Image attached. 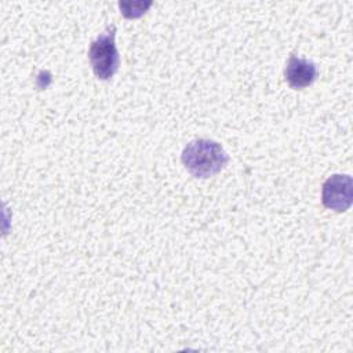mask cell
I'll return each mask as SVG.
<instances>
[{
	"instance_id": "6da1fadb",
	"label": "cell",
	"mask_w": 353,
	"mask_h": 353,
	"mask_svg": "<svg viewBox=\"0 0 353 353\" xmlns=\"http://www.w3.org/2000/svg\"><path fill=\"white\" fill-rule=\"evenodd\" d=\"M185 168L196 178H210L218 174L229 161L225 149L212 139H194L182 152Z\"/></svg>"
},
{
	"instance_id": "7a4b0ae2",
	"label": "cell",
	"mask_w": 353,
	"mask_h": 353,
	"mask_svg": "<svg viewBox=\"0 0 353 353\" xmlns=\"http://www.w3.org/2000/svg\"><path fill=\"white\" fill-rule=\"evenodd\" d=\"M116 26L109 25L90 46L88 58L94 74L101 80H109L117 72L120 55L116 47Z\"/></svg>"
},
{
	"instance_id": "3957f363",
	"label": "cell",
	"mask_w": 353,
	"mask_h": 353,
	"mask_svg": "<svg viewBox=\"0 0 353 353\" xmlns=\"http://www.w3.org/2000/svg\"><path fill=\"white\" fill-rule=\"evenodd\" d=\"M353 199V182L349 175L335 174L323 183L321 201L323 204L336 212L346 211Z\"/></svg>"
},
{
	"instance_id": "277c9868",
	"label": "cell",
	"mask_w": 353,
	"mask_h": 353,
	"mask_svg": "<svg viewBox=\"0 0 353 353\" xmlns=\"http://www.w3.org/2000/svg\"><path fill=\"white\" fill-rule=\"evenodd\" d=\"M284 77L294 90H302L316 80L317 66L313 61L291 55L285 65Z\"/></svg>"
},
{
	"instance_id": "5b68a950",
	"label": "cell",
	"mask_w": 353,
	"mask_h": 353,
	"mask_svg": "<svg viewBox=\"0 0 353 353\" xmlns=\"http://www.w3.org/2000/svg\"><path fill=\"white\" fill-rule=\"evenodd\" d=\"M150 6H152V1H148V3H143V1H120L119 3L121 14L125 18H138L142 14H145Z\"/></svg>"
}]
</instances>
